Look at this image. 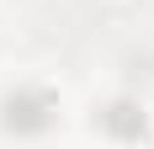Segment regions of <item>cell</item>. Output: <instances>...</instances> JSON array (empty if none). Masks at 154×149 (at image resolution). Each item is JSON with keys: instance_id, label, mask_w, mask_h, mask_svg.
<instances>
[{"instance_id": "1", "label": "cell", "mask_w": 154, "mask_h": 149, "mask_svg": "<svg viewBox=\"0 0 154 149\" xmlns=\"http://www.w3.org/2000/svg\"><path fill=\"white\" fill-rule=\"evenodd\" d=\"M53 122H59V96L48 85H37V80H27V85H16V90L0 96V128H5V133L37 138V133H48Z\"/></svg>"}, {"instance_id": "2", "label": "cell", "mask_w": 154, "mask_h": 149, "mask_svg": "<svg viewBox=\"0 0 154 149\" xmlns=\"http://www.w3.org/2000/svg\"><path fill=\"white\" fill-rule=\"evenodd\" d=\"M96 128L106 138H117V144H138V138H149V112L133 96H117V101H106L96 112Z\"/></svg>"}]
</instances>
